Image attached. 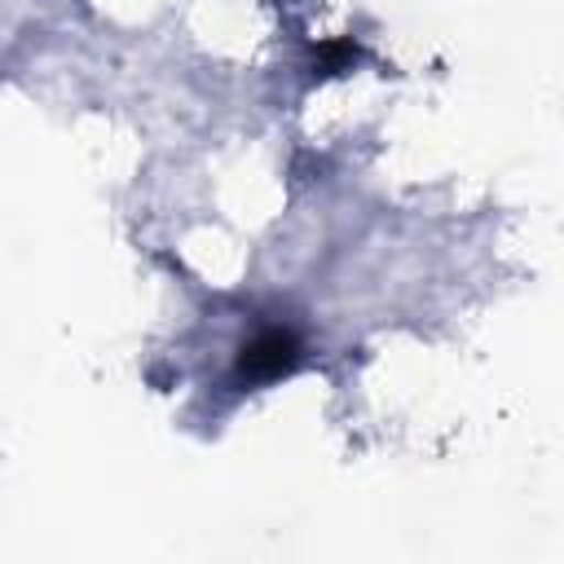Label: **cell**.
Wrapping results in <instances>:
<instances>
[{"label": "cell", "instance_id": "6da1fadb", "mask_svg": "<svg viewBox=\"0 0 564 564\" xmlns=\"http://www.w3.org/2000/svg\"><path fill=\"white\" fill-rule=\"evenodd\" d=\"M304 357V339L295 326L286 322H269V326H256L238 352H234V383L238 388H264L282 375H291Z\"/></svg>", "mask_w": 564, "mask_h": 564}]
</instances>
